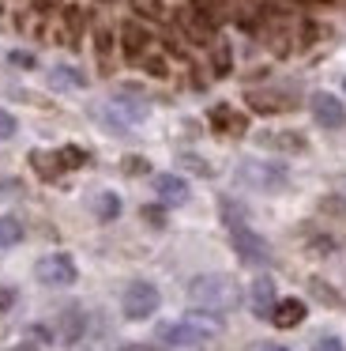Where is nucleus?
Here are the masks:
<instances>
[{
	"label": "nucleus",
	"instance_id": "obj_11",
	"mask_svg": "<svg viewBox=\"0 0 346 351\" xmlns=\"http://www.w3.org/2000/svg\"><path fill=\"white\" fill-rule=\"evenodd\" d=\"M177 23L185 27V34H188L192 42H200V46H207V42H211V34H215V27H211L203 16H196L192 8H188V12H181V16H177Z\"/></svg>",
	"mask_w": 346,
	"mask_h": 351
},
{
	"label": "nucleus",
	"instance_id": "obj_36",
	"mask_svg": "<svg viewBox=\"0 0 346 351\" xmlns=\"http://www.w3.org/2000/svg\"><path fill=\"white\" fill-rule=\"evenodd\" d=\"M308 4H338V0H308Z\"/></svg>",
	"mask_w": 346,
	"mask_h": 351
},
{
	"label": "nucleus",
	"instance_id": "obj_2",
	"mask_svg": "<svg viewBox=\"0 0 346 351\" xmlns=\"http://www.w3.org/2000/svg\"><path fill=\"white\" fill-rule=\"evenodd\" d=\"M158 340L170 343V348H188V351H207L211 340H215V325H207V321H162V325L155 328Z\"/></svg>",
	"mask_w": 346,
	"mask_h": 351
},
{
	"label": "nucleus",
	"instance_id": "obj_1",
	"mask_svg": "<svg viewBox=\"0 0 346 351\" xmlns=\"http://www.w3.org/2000/svg\"><path fill=\"white\" fill-rule=\"evenodd\" d=\"M188 302L203 313H226L241 302V287L226 272H203L188 283Z\"/></svg>",
	"mask_w": 346,
	"mask_h": 351
},
{
	"label": "nucleus",
	"instance_id": "obj_24",
	"mask_svg": "<svg viewBox=\"0 0 346 351\" xmlns=\"http://www.w3.org/2000/svg\"><path fill=\"white\" fill-rule=\"evenodd\" d=\"M181 167H188L192 174H200V178H211V174H215V170H211L207 162L200 159V155H181Z\"/></svg>",
	"mask_w": 346,
	"mask_h": 351
},
{
	"label": "nucleus",
	"instance_id": "obj_19",
	"mask_svg": "<svg viewBox=\"0 0 346 351\" xmlns=\"http://www.w3.org/2000/svg\"><path fill=\"white\" fill-rule=\"evenodd\" d=\"M94 212L102 215V219H117L120 215V197L117 193H102V197L94 200Z\"/></svg>",
	"mask_w": 346,
	"mask_h": 351
},
{
	"label": "nucleus",
	"instance_id": "obj_17",
	"mask_svg": "<svg viewBox=\"0 0 346 351\" xmlns=\"http://www.w3.org/2000/svg\"><path fill=\"white\" fill-rule=\"evenodd\" d=\"M248 106L256 110V114H278V110L286 106V99H278V95H248Z\"/></svg>",
	"mask_w": 346,
	"mask_h": 351
},
{
	"label": "nucleus",
	"instance_id": "obj_34",
	"mask_svg": "<svg viewBox=\"0 0 346 351\" xmlns=\"http://www.w3.org/2000/svg\"><path fill=\"white\" fill-rule=\"evenodd\" d=\"M120 351H155V348H147V343H124Z\"/></svg>",
	"mask_w": 346,
	"mask_h": 351
},
{
	"label": "nucleus",
	"instance_id": "obj_15",
	"mask_svg": "<svg viewBox=\"0 0 346 351\" xmlns=\"http://www.w3.org/2000/svg\"><path fill=\"white\" fill-rule=\"evenodd\" d=\"M30 167H34L42 178H57V174H60L57 152H30Z\"/></svg>",
	"mask_w": 346,
	"mask_h": 351
},
{
	"label": "nucleus",
	"instance_id": "obj_21",
	"mask_svg": "<svg viewBox=\"0 0 346 351\" xmlns=\"http://www.w3.org/2000/svg\"><path fill=\"white\" fill-rule=\"evenodd\" d=\"M57 159H60V170H75V167L87 162V152H83V147H60Z\"/></svg>",
	"mask_w": 346,
	"mask_h": 351
},
{
	"label": "nucleus",
	"instance_id": "obj_25",
	"mask_svg": "<svg viewBox=\"0 0 346 351\" xmlns=\"http://www.w3.org/2000/svg\"><path fill=\"white\" fill-rule=\"evenodd\" d=\"M53 84H72V87H83L87 80H83L79 72H72V69H57V72H53Z\"/></svg>",
	"mask_w": 346,
	"mask_h": 351
},
{
	"label": "nucleus",
	"instance_id": "obj_8",
	"mask_svg": "<svg viewBox=\"0 0 346 351\" xmlns=\"http://www.w3.org/2000/svg\"><path fill=\"white\" fill-rule=\"evenodd\" d=\"M248 302H252V313H256V317H267V321H271V313H275V306H278V298H275V280H271V276H256V280H252V291H248Z\"/></svg>",
	"mask_w": 346,
	"mask_h": 351
},
{
	"label": "nucleus",
	"instance_id": "obj_28",
	"mask_svg": "<svg viewBox=\"0 0 346 351\" xmlns=\"http://www.w3.org/2000/svg\"><path fill=\"white\" fill-rule=\"evenodd\" d=\"M312 351H346V348H343L338 336H320V340L312 343Z\"/></svg>",
	"mask_w": 346,
	"mask_h": 351
},
{
	"label": "nucleus",
	"instance_id": "obj_18",
	"mask_svg": "<svg viewBox=\"0 0 346 351\" xmlns=\"http://www.w3.org/2000/svg\"><path fill=\"white\" fill-rule=\"evenodd\" d=\"M192 12H196V16H203L211 27L222 23V4H218V0H192Z\"/></svg>",
	"mask_w": 346,
	"mask_h": 351
},
{
	"label": "nucleus",
	"instance_id": "obj_6",
	"mask_svg": "<svg viewBox=\"0 0 346 351\" xmlns=\"http://www.w3.org/2000/svg\"><path fill=\"white\" fill-rule=\"evenodd\" d=\"M230 242H233V250L241 253V261H248V265H263V261L271 257V245L263 242L256 230H248V227H233L230 230Z\"/></svg>",
	"mask_w": 346,
	"mask_h": 351
},
{
	"label": "nucleus",
	"instance_id": "obj_37",
	"mask_svg": "<svg viewBox=\"0 0 346 351\" xmlns=\"http://www.w3.org/2000/svg\"><path fill=\"white\" fill-rule=\"evenodd\" d=\"M343 200H346V185H343Z\"/></svg>",
	"mask_w": 346,
	"mask_h": 351
},
{
	"label": "nucleus",
	"instance_id": "obj_5",
	"mask_svg": "<svg viewBox=\"0 0 346 351\" xmlns=\"http://www.w3.org/2000/svg\"><path fill=\"white\" fill-rule=\"evenodd\" d=\"M34 276L49 287H68V283H75V261L68 253H49L34 265Z\"/></svg>",
	"mask_w": 346,
	"mask_h": 351
},
{
	"label": "nucleus",
	"instance_id": "obj_38",
	"mask_svg": "<svg viewBox=\"0 0 346 351\" xmlns=\"http://www.w3.org/2000/svg\"><path fill=\"white\" fill-rule=\"evenodd\" d=\"M102 4H109V0H102Z\"/></svg>",
	"mask_w": 346,
	"mask_h": 351
},
{
	"label": "nucleus",
	"instance_id": "obj_35",
	"mask_svg": "<svg viewBox=\"0 0 346 351\" xmlns=\"http://www.w3.org/2000/svg\"><path fill=\"white\" fill-rule=\"evenodd\" d=\"M260 351H290V348H278V343H267V348H260Z\"/></svg>",
	"mask_w": 346,
	"mask_h": 351
},
{
	"label": "nucleus",
	"instance_id": "obj_30",
	"mask_svg": "<svg viewBox=\"0 0 346 351\" xmlns=\"http://www.w3.org/2000/svg\"><path fill=\"white\" fill-rule=\"evenodd\" d=\"M143 64H147L150 76H165V61H162V57H147Z\"/></svg>",
	"mask_w": 346,
	"mask_h": 351
},
{
	"label": "nucleus",
	"instance_id": "obj_26",
	"mask_svg": "<svg viewBox=\"0 0 346 351\" xmlns=\"http://www.w3.org/2000/svg\"><path fill=\"white\" fill-rule=\"evenodd\" d=\"M230 46H215V72L218 76H226V72H230Z\"/></svg>",
	"mask_w": 346,
	"mask_h": 351
},
{
	"label": "nucleus",
	"instance_id": "obj_22",
	"mask_svg": "<svg viewBox=\"0 0 346 351\" xmlns=\"http://www.w3.org/2000/svg\"><path fill=\"white\" fill-rule=\"evenodd\" d=\"M222 219L230 223V230L233 227H245V208H241L237 200H222Z\"/></svg>",
	"mask_w": 346,
	"mask_h": 351
},
{
	"label": "nucleus",
	"instance_id": "obj_31",
	"mask_svg": "<svg viewBox=\"0 0 346 351\" xmlns=\"http://www.w3.org/2000/svg\"><path fill=\"white\" fill-rule=\"evenodd\" d=\"M143 219H147V223H155V227H162V223H165V215H162V208H143Z\"/></svg>",
	"mask_w": 346,
	"mask_h": 351
},
{
	"label": "nucleus",
	"instance_id": "obj_10",
	"mask_svg": "<svg viewBox=\"0 0 346 351\" xmlns=\"http://www.w3.org/2000/svg\"><path fill=\"white\" fill-rule=\"evenodd\" d=\"M301 321H305V302L301 298H282L275 306V313H271V325H278V328H293Z\"/></svg>",
	"mask_w": 346,
	"mask_h": 351
},
{
	"label": "nucleus",
	"instance_id": "obj_7",
	"mask_svg": "<svg viewBox=\"0 0 346 351\" xmlns=\"http://www.w3.org/2000/svg\"><path fill=\"white\" fill-rule=\"evenodd\" d=\"M308 106H312V117L323 125V129H343L346 125V110L331 91H316L312 99H308Z\"/></svg>",
	"mask_w": 346,
	"mask_h": 351
},
{
	"label": "nucleus",
	"instance_id": "obj_27",
	"mask_svg": "<svg viewBox=\"0 0 346 351\" xmlns=\"http://www.w3.org/2000/svg\"><path fill=\"white\" fill-rule=\"evenodd\" d=\"M147 159H139V155H128V159H124V174H135V178H139V174H147Z\"/></svg>",
	"mask_w": 346,
	"mask_h": 351
},
{
	"label": "nucleus",
	"instance_id": "obj_4",
	"mask_svg": "<svg viewBox=\"0 0 346 351\" xmlns=\"http://www.w3.org/2000/svg\"><path fill=\"white\" fill-rule=\"evenodd\" d=\"M237 182L241 185H252V189L271 193V189H282V185H286V170L275 167V162H241Z\"/></svg>",
	"mask_w": 346,
	"mask_h": 351
},
{
	"label": "nucleus",
	"instance_id": "obj_23",
	"mask_svg": "<svg viewBox=\"0 0 346 351\" xmlns=\"http://www.w3.org/2000/svg\"><path fill=\"white\" fill-rule=\"evenodd\" d=\"M132 8L139 12V16H147V19H162L165 4L162 0H132Z\"/></svg>",
	"mask_w": 346,
	"mask_h": 351
},
{
	"label": "nucleus",
	"instance_id": "obj_39",
	"mask_svg": "<svg viewBox=\"0 0 346 351\" xmlns=\"http://www.w3.org/2000/svg\"><path fill=\"white\" fill-rule=\"evenodd\" d=\"M343 87H346V80H343Z\"/></svg>",
	"mask_w": 346,
	"mask_h": 351
},
{
	"label": "nucleus",
	"instance_id": "obj_29",
	"mask_svg": "<svg viewBox=\"0 0 346 351\" xmlns=\"http://www.w3.org/2000/svg\"><path fill=\"white\" fill-rule=\"evenodd\" d=\"M15 136V117L8 114V110H0V140Z\"/></svg>",
	"mask_w": 346,
	"mask_h": 351
},
{
	"label": "nucleus",
	"instance_id": "obj_9",
	"mask_svg": "<svg viewBox=\"0 0 346 351\" xmlns=\"http://www.w3.org/2000/svg\"><path fill=\"white\" fill-rule=\"evenodd\" d=\"M155 193H158L162 204H185L188 200V185H185V178H177V174H158Z\"/></svg>",
	"mask_w": 346,
	"mask_h": 351
},
{
	"label": "nucleus",
	"instance_id": "obj_32",
	"mask_svg": "<svg viewBox=\"0 0 346 351\" xmlns=\"http://www.w3.org/2000/svg\"><path fill=\"white\" fill-rule=\"evenodd\" d=\"M109 49H113L109 31H98V53H102V57H109Z\"/></svg>",
	"mask_w": 346,
	"mask_h": 351
},
{
	"label": "nucleus",
	"instance_id": "obj_13",
	"mask_svg": "<svg viewBox=\"0 0 346 351\" xmlns=\"http://www.w3.org/2000/svg\"><path fill=\"white\" fill-rule=\"evenodd\" d=\"M120 42H124V53H128V57H139L143 49H147L150 34L143 31L139 23H124V31H120Z\"/></svg>",
	"mask_w": 346,
	"mask_h": 351
},
{
	"label": "nucleus",
	"instance_id": "obj_3",
	"mask_svg": "<svg viewBox=\"0 0 346 351\" xmlns=\"http://www.w3.org/2000/svg\"><path fill=\"white\" fill-rule=\"evenodd\" d=\"M120 310H124V317H128V321H143V317H150V313L158 310V287H155V283H147V280L128 283L124 298H120Z\"/></svg>",
	"mask_w": 346,
	"mask_h": 351
},
{
	"label": "nucleus",
	"instance_id": "obj_16",
	"mask_svg": "<svg viewBox=\"0 0 346 351\" xmlns=\"http://www.w3.org/2000/svg\"><path fill=\"white\" fill-rule=\"evenodd\" d=\"M19 242H23V223L15 215H0V250L19 245Z\"/></svg>",
	"mask_w": 346,
	"mask_h": 351
},
{
	"label": "nucleus",
	"instance_id": "obj_12",
	"mask_svg": "<svg viewBox=\"0 0 346 351\" xmlns=\"http://www.w3.org/2000/svg\"><path fill=\"white\" fill-rule=\"evenodd\" d=\"M263 147H275V152H305V140L297 136V132H263L260 136Z\"/></svg>",
	"mask_w": 346,
	"mask_h": 351
},
{
	"label": "nucleus",
	"instance_id": "obj_14",
	"mask_svg": "<svg viewBox=\"0 0 346 351\" xmlns=\"http://www.w3.org/2000/svg\"><path fill=\"white\" fill-rule=\"evenodd\" d=\"M211 125H215V129H226V132H245V117L233 114L230 106H215V110H211Z\"/></svg>",
	"mask_w": 346,
	"mask_h": 351
},
{
	"label": "nucleus",
	"instance_id": "obj_20",
	"mask_svg": "<svg viewBox=\"0 0 346 351\" xmlns=\"http://www.w3.org/2000/svg\"><path fill=\"white\" fill-rule=\"evenodd\" d=\"M79 332H83V317L79 313H64V317H60V340H79Z\"/></svg>",
	"mask_w": 346,
	"mask_h": 351
},
{
	"label": "nucleus",
	"instance_id": "obj_33",
	"mask_svg": "<svg viewBox=\"0 0 346 351\" xmlns=\"http://www.w3.org/2000/svg\"><path fill=\"white\" fill-rule=\"evenodd\" d=\"M12 302H15V291L12 287H0V310H12Z\"/></svg>",
	"mask_w": 346,
	"mask_h": 351
}]
</instances>
